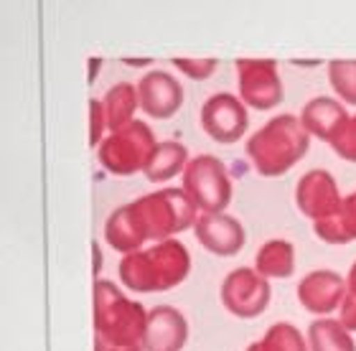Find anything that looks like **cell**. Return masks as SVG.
<instances>
[{
	"instance_id": "1",
	"label": "cell",
	"mask_w": 356,
	"mask_h": 351,
	"mask_svg": "<svg viewBox=\"0 0 356 351\" xmlns=\"http://www.w3.org/2000/svg\"><path fill=\"white\" fill-rule=\"evenodd\" d=\"M311 150V133L298 115L282 113L267 120L247 140L245 156L252 168L265 179H277L303 161Z\"/></svg>"
},
{
	"instance_id": "2",
	"label": "cell",
	"mask_w": 356,
	"mask_h": 351,
	"mask_svg": "<svg viewBox=\"0 0 356 351\" xmlns=\"http://www.w3.org/2000/svg\"><path fill=\"white\" fill-rule=\"evenodd\" d=\"M191 272V254L178 239L156 242L125 254L118 265L120 283L133 293H165Z\"/></svg>"
},
{
	"instance_id": "3",
	"label": "cell",
	"mask_w": 356,
	"mask_h": 351,
	"mask_svg": "<svg viewBox=\"0 0 356 351\" xmlns=\"http://www.w3.org/2000/svg\"><path fill=\"white\" fill-rule=\"evenodd\" d=\"M148 311L110 280H95V338L107 349L143 346Z\"/></svg>"
},
{
	"instance_id": "4",
	"label": "cell",
	"mask_w": 356,
	"mask_h": 351,
	"mask_svg": "<svg viewBox=\"0 0 356 351\" xmlns=\"http://www.w3.org/2000/svg\"><path fill=\"white\" fill-rule=\"evenodd\" d=\"M135 219L143 229L145 242H168L173 234H181L186 229L196 227L199 209L191 204L184 188L163 186L153 194L140 196L138 202H130Z\"/></svg>"
},
{
	"instance_id": "5",
	"label": "cell",
	"mask_w": 356,
	"mask_h": 351,
	"mask_svg": "<svg viewBox=\"0 0 356 351\" xmlns=\"http://www.w3.org/2000/svg\"><path fill=\"white\" fill-rule=\"evenodd\" d=\"M156 148L158 140L150 125H145L143 120H135L122 130L107 135L102 145L97 148V158L104 165V171H110L112 176H133L148 168Z\"/></svg>"
},
{
	"instance_id": "6",
	"label": "cell",
	"mask_w": 356,
	"mask_h": 351,
	"mask_svg": "<svg viewBox=\"0 0 356 351\" xmlns=\"http://www.w3.org/2000/svg\"><path fill=\"white\" fill-rule=\"evenodd\" d=\"M186 196L201 214H224L232 202V179L227 165L211 153L191 158L181 176Z\"/></svg>"
},
{
	"instance_id": "7",
	"label": "cell",
	"mask_w": 356,
	"mask_h": 351,
	"mask_svg": "<svg viewBox=\"0 0 356 351\" xmlns=\"http://www.w3.org/2000/svg\"><path fill=\"white\" fill-rule=\"evenodd\" d=\"M219 298L234 318L252 321L267 311L270 298H273V288H270V280L262 277L254 268H237L224 277Z\"/></svg>"
},
{
	"instance_id": "8",
	"label": "cell",
	"mask_w": 356,
	"mask_h": 351,
	"mask_svg": "<svg viewBox=\"0 0 356 351\" xmlns=\"http://www.w3.org/2000/svg\"><path fill=\"white\" fill-rule=\"evenodd\" d=\"M234 74L239 84V99L247 107L267 113L285 99V87L275 59H237Z\"/></svg>"
},
{
	"instance_id": "9",
	"label": "cell",
	"mask_w": 356,
	"mask_h": 351,
	"mask_svg": "<svg viewBox=\"0 0 356 351\" xmlns=\"http://www.w3.org/2000/svg\"><path fill=\"white\" fill-rule=\"evenodd\" d=\"M201 127L219 145H234L245 138L250 127L247 105L232 92H216L201 105Z\"/></svg>"
},
{
	"instance_id": "10",
	"label": "cell",
	"mask_w": 356,
	"mask_h": 351,
	"mask_svg": "<svg viewBox=\"0 0 356 351\" xmlns=\"http://www.w3.org/2000/svg\"><path fill=\"white\" fill-rule=\"evenodd\" d=\"M341 204L343 199L339 183H336L334 173L326 168H313V171L303 173L296 183V206L313 225L331 217Z\"/></svg>"
},
{
	"instance_id": "11",
	"label": "cell",
	"mask_w": 356,
	"mask_h": 351,
	"mask_svg": "<svg viewBox=\"0 0 356 351\" xmlns=\"http://www.w3.org/2000/svg\"><path fill=\"white\" fill-rule=\"evenodd\" d=\"M349 293V285H346V277H341L336 270L318 268L311 270L308 275H303V280L298 283V303L308 311V313H316L321 318H328V313L339 311Z\"/></svg>"
},
{
	"instance_id": "12",
	"label": "cell",
	"mask_w": 356,
	"mask_h": 351,
	"mask_svg": "<svg viewBox=\"0 0 356 351\" xmlns=\"http://www.w3.org/2000/svg\"><path fill=\"white\" fill-rule=\"evenodd\" d=\"M140 110L153 120H171L184 107V84L165 69H153L138 82Z\"/></svg>"
},
{
	"instance_id": "13",
	"label": "cell",
	"mask_w": 356,
	"mask_h": 351,
	"mask_svg": "<svg viewBox=\"0 0 356 351\" xmlns=\"http://www.w3.org/2000/svg\"><path fill=\"white\" fill-rule=\"evenodd\" d=\"M196 242L216 257H234L247 242V229L232 214H199L193 227Z\"/></svg>"
},
{
	"instance_id": "14",
	"label": "cell",
	"mask_w": 356,
	"mask_h": 351,
	"mask_svg": "<svg viewBox=\"0 0 356 351\" xmlns=\"http://www.w3.org/2000/svg\"><path fill=\"white\" fill-rule=\"evenodd\" d=\"M188 341V321L173 306H156L148 311V326L143 336L145 351H181Z\"/></svg>"
},
{
	"instance_id": "15",
	"label": "cell",
	"mask_w": 356,
	"mask_h": 351,
	"mask_svg": "<svg viewBox=\"0 0 356 351\" xmlns=\"http://www.w3.org/2000/svg\"><path fill=\"white\" fill-rule=\"evenodd\" d=\"M349 117L351 115L346 113L343 102H339L336 97H326V95L308 99L303 113H300V120H303L305 130L311 133V138H318L328 145L339 138Z\"/></svg>"
},
{
	"instance_id": "16",
	"label": "cell",
	"mask_w": 356,
	"mask_h": 351,
	"mask_svg": "<svg viewBox=\"0 0 356 351\" xmlns=\"http://www.w3.org/2000/svg\"><path fill=\"white\" fill-rule=\"evenodd\" d=\"M254 270L267 280H288L296 272V247L288 239H267L254 254Z\"/></svg>"
},
{
	"instance_id": "17",
	"label": "cell",
	"mask_w": 356,
	"mask_h": 351,
	"mask_svg": "<svg viewBox=\"0 0 356 351\" xmlns=\"http://www.w3.org/2000/svg\"><path fill=\"white\" fill-rule=\"evenodd\" d=\"M188 148H186L184 142L178 140H165V142H158L156 153L150 158L148 168L143 171V176L150 181V183H168L171 179H176L178 173L184 176L186 165H188Z\"/></svg>"
},
{
	"instance_id": "18",
	"label": "cell",
	"mask_w": 356,
	"mask_h": 351,
	"mask_svg": "<svg viewBox=\"0 0 356 351\" xmlns=\"http://www.w3.org/2000/svg\"><path fill=\"white\" fill-rule=\"evenodd\" d=\"M313 232L328 245H349L356 239V191L343 199V204L331 214L313 225Z\"/></svg>"
},
{
	"instance_id": "19",
	"label": "cell",
	"mask_w": 356,
	"mask_h": 351,
	"mask_svg": "<svg viewBox=\"0 0 356 351\" xmlns=\"http://www.w3.org/2000/svg\"><path fill=\"white\" fill-rule=\"evenodd\" d=\"M104 115H107V127L112 133L122 130L125 125L135 122V113L140 107V97H138V87L133 82H120L115 87L104 92L102 97Z\"/></svg>"
},
{
	"instance_id": "20",
	"label": "cell",
	"mask_w": 356,
	"mask_h": 351,
	"mask_svg": "<svg viewBox=\"0 0 356 351\" xmlns=\"http://www.w3.org/2000/svg\"><path fill=\"white\" fill-rule=\"evenodd\" d=\"M308 351H356L351 331L339 318H316L308 326Z\"/></svg>"
},
{
	"instance_id": "21",
	"label": "cell",
	"mask_w": 356,
	"mask_h": 351,
	"mask_svg": "<svg viewBox=\"0 0 356 351\" xmlns=\"http://www.w3.org/2000/svg\"><path fill=\"white\" fill-rule=\"evenodd\" d=\"M328 82L343 105L356 107V59L328 61Z\"/></svg>"
},
{
	"instance_id": "22",
	"label": "cell",
	"mask_w": 356,
	"mask_h": 351,
	"mask_svg": "<svg viewBox=\"0 0 356 351\" xmlns=\"http://www.w3.org/2000/svg\"><path fill=\"white\" fill-rule=\"evenodd\" d=\"M260 344L265 351H308V338L288 321L273 323Z\"/></svg>"
},
{
	"instance_id": "23",
	"label": "cell",
	"mask_w": 356,
	"mask_h": 351,
	"mask_svg": "<svg viewBox=\"0 0 356 351\" xmlns=\"http://www.w3.org/2000/svg\"><path fill=\"white\" fill-rule=\"evenodd\" d=\"M171 64L181 74L193 79V82H207L209 76L216 72V67H219V59H188V56H176V59H171Z\"/></svg>"
},
{
	"instance_id": "24",
	"label": "cell",
	"mask_w": 356,
	"mask_h": 351,
	"mask_svg": "<svg viewBox=\"0 0 356 351\" xmlns=\"http://www.w3.org/2000/svg\"><path fill=\"white\" fill-rule=\"evenodd\" d=\"M331 148H334V153L339 158L356 163V115H351L346 127H343L341 133H339V138L331 142Z\"/></svg>"
},
{
	"instance_id": "25",
	"label": "cell",
	"mask_w": 356,
	"mask_h": 351,
	"mask_svg": "<svg viewBox=\"0 0 356 351\" xmlns=\"http://www.w3.org/2000/svg\"><path fill=\"white\" fill-rule=\"evenodd\" d=\"M89 145L92 148H99L102 145V135L104 127H107V115H104V105L102 99H89Z\"/></svg>"
},
{
	"instance_id": "26",
	"label": "cell",
	"mask_w": 356,
	"mask_h": 351,
	"mask_svg": "<svg viewBox=\"0 0 356 351\" xmlns=\"http://www.w3.org/2000/svg\"><path fill=\"white\" fill-rule=\"evenodd\" d=\"M339 321L346 331L354 334L356 331V295L354 293H346V298H343L341 308H339Z\"/></svg>"
},
{
	"instance_id": "27",
	"label": "cell",
	"mask_w": 356,
	"mask_h": 351,
	"mask_svg": "<svg viewBox=\"0 0 356 351\" xmlns=\"http://www.w3.org/2000/svg\"><path fill=\"white\" fill-rule=\"evenodd\" d=\"M346 285H349V293H354L356 295V262L351 265L349 275H346Z\"/></svg>"
},
{
	"instance_id": "28",
	"label": "cell",
	"mask_w": 356,
	"mask_h": 351,
	"mask_svg": "<svg viewBox=\"0 0 356 351\" xmlns=\"http://www.w3.org/2000/svg\"><path fill=\"white\" fill-rule=\"evenodd\" d=\"M92 247H95V277H97V275H99V270H102V252H99L97 242Z\"/></svg>"
},
{
	"instance_id": "29",
	"label": "cell",
	"mask_w": 356,
	"mask_h": 351,
	"mask_svg": "<svg viewBox=\"0 0 356 351\" xmlns=\"http://www.w3.org/2000/svg\"><path fill=\"white\" fill-rule=\"evenodd\" d=\"M95 344H99L97 338H95ZM99 346H102V344H99ZM102 351H145V349H143V346H127V349H107V346H102Z\"/></svg>"
},
{
	"instance_id": "30",
	"label": "cell",
	"mask_w": 356,
	"mask_h": 351,
	"mask_svg": "<svg viewBox=\"0 0 356 351\" xmlns=\"http://www.w3.org/2000/svg\"><path fill=\"white\" fill-rule=\"evenodd\" d=\"M247 351H265V349H262V344H260V341H254V344H250V346H247Z\"/></svg>"
}]
</instances>
